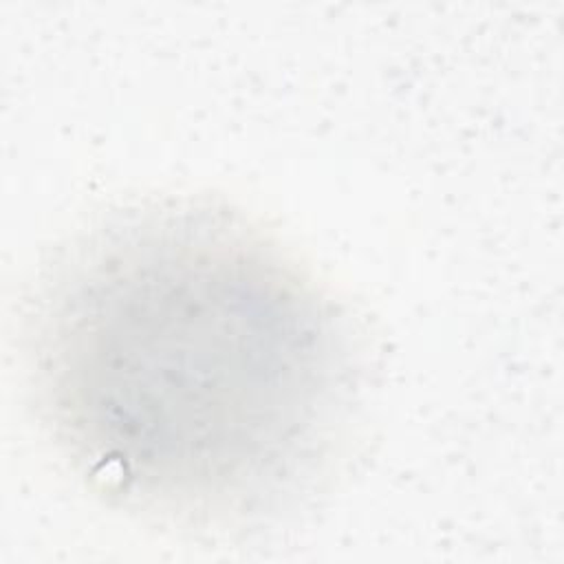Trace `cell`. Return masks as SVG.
I'll list each match as a JSON object with an SVG mask.
<instances>
[{
	"mask_svg": "<svg viewBox=\"0 0 564 564\" xmlns=\"http://www.w3.org/2000/svg\"><path fill=\"white\" fill-rule=\"evenodd\" d=\"M324 291L238 216L152 205L77 242L31 330L42 419L101 494L198 529L264 522L328 469L355 379Z\"/></svg>",
	"mask_w": 564,
	"mask_h": 564,
	"instance_id": "1",
	"label": "cell"
}]
</instances>
